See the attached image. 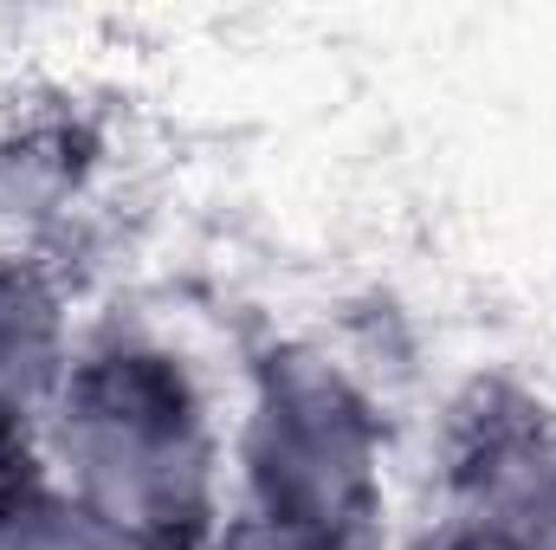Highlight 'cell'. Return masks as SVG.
Masks as SVG:
<instances>
[{"label": "cell", "mask_w": 556, "mask_h": 550, "mask_svg": "<svg viewBox=\"0 0 556 550\" xmlns=\"http://www.w3.org/2000/svg\"><path fill=\"white\" fill-rule=\"evenodd\" d=\"M33 473L124 550H220L227 447L194 370L149 337L78 343Z\"/></svg>", "instance_id": "1"}, {"label": "cell", "mask_w": 556, "mask_h": 550, "mask_svg": "<svg viewBox=\"0 0 556 550\" xmlns=\"http://www.w3.org/2000/svg\"><path fill=\"white\" fill-rule=\"evenodd\" d=\"M240 545L369 550L389 499V421L311 343H266L233 440Z\"/></svg>", "instance_id": "2"}, {"label": "cell", "mask_w": 556, "mask_h": 550, "mask_svg": "<svg viewBox=\"0 0 556 550\" xmlns=\"http://www.w3.org/2000/svg\"><path fill=\"white\" fill-rule=\"evenodd\" d=\"M440 550H556V409L479 383L440 460Z\"/></svg>", "instance_id": "3"}, {"label": "cell", "mask_w": 556, "mask_h": 550, "mask_svg": "<svg viewBox=\"0 0 556 550\" xmlns=\"http://www.w3.org/2000/svg\"><path fill=\"white\" fill-rule=\"evenodd\" d=\"M72 311L52 260L0 266V460L33 453L46 414L72 376Z\"/></svg>", "instance_id": "4"}, {"label": "cell", "mask_w": 556, "mask_h": 550, "mask_svg": "<svg viewBox=\"0 0 556 550\" xmlns=\"http://www.w3.org/2000/svg\"><path fill=\"white\" fill-rule=\"evenodd\" d=\"M85 168L91 155L65 124H0V266L46 260L52 227L85 195Z\"/></svg>", "instance_id": "5"}, {"label": "cell", "mask_w": 556, "mask_h": 550, "mask_svg": "<svg viewBox=\"0 0 556 550\" xmlns=\"http://www.w3.org/2000/svg\"><path fill=\"white\" fill-rule=\"evenodd\" d=\"M0 550H124L39 473H0Z\"/></svg>", "instance_id": "6"}]
</instances>
